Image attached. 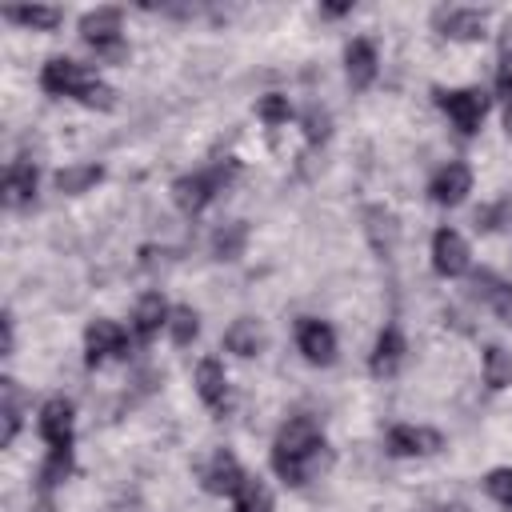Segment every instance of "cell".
I'll use <instances>...</instances> for the list:
<instances>
[{"mask_svg":"<svg viewBox=\"0 0 512 512\" xmlns=\"http://www.w3.org/2000/svg\"><path fill=\"white\" fill-rule=\"evenodd\" d=\"M320 448H324L320 424H316L312 416H292V420L280 428L276 444H272V468H276V476H280L284 484H304L308 464L320 456Z\"/></svg>","mask_w":512,"mask_h":512,"instance_id":"obj_1","label":"cell"},{"mask_svg":"<svg viewBox=\"0 0 512 512\" xmlns=\"http://www.w3.org/2000/svg\"><path fill=\"white\" fill-rule=\"evenodd\" d=\"M40 88L52 92V96H72V100H80L88 108H112L116 104V92L108 84H100L96 72H88L84 64H76L68 56H56V60L44 64Z\"/></svg>","mask_w":512,"mask_h":512,"instance_id":"obj_2","label":"cell"},{"mask_svg":"<svg viewBox=\"0 0 512 512\" xmlns=\"http://www.w3.org/2000/svg\"><path fill=\"white\" fill-rule=\"evenodd\" d=\"M232 172H236V164L228 160V164H216V168H208V172L180 176V180L172 184V200H176L184 212H200V208L220 192V184H224Z\"/></svg>","mask_w":512,"mask_h":512,"instance_id":"obj_3","label":"cell"},{"mask_svg":"<svg viewBox=\"0 0 512 512\" xmlns=\"http://www.w3.org/2000/svg\"><path fill=\"white\" fill-rule=\"evenodd\" d=\"M80 36L96 48V56L104 60H116L124 56V44H120V8H96L80 20Z\"/></svg>","mask_w":512,"mask_h":512,"instance_id":"obj_4","label":"cell"},{"mask_svg":"<svg viewBox=\"0 0 512 512\" xmlns=\"http://www.w3.org/2000/svg\"><path fill=\"white\" fill-rule=\"evenodd\" d=\"M436 104L448 112V120L464 132V136H472L476 128H480V120H484V112H488V96L480 92V88H456V92H436Z\"/></svg>","mask_w":512,"mask_h":512,"instance_id":"obj_5","label":"cell"},{"mask_svg":"<svg viewBox=\"0 0 512 512\" xmlns=\"http://www.w3.org/2000/svg\"><path fill=\"white\" fill-rule=\"evenodd\" d=\"M108 356H128V336L116 320H92L84 332V360L96 368Z\"/></svg>","mask_w":512,"mask_h":512,"instance_id":"obj_6","label":"cell"},{"mask_svg":"<svg viewBox=\"0 0 512 512\" xmlns=\"http://www.w3.org/2000/svg\"><path fill=\"white\" fill-rule=\"evenodd\" d=\"M432 264H436L440 276H460V272H468V244H464V236H460L456 228H440V232L432 236Z\"/></svg>","mask_w":512,"mask_h":512,"instance_id":"obj_7","label":"cell"},{"mask_svg":"<svg viewBox=\"0 0 512 512\" xmlns=\"http://www.w3.org/2000/svg\"><path fill=\"white\" fill-rule=\"evenodd\" d=\"M296 344L312 364H332V356H336V332L324 320H312V316H304L296 324Z\"/></svg>","mask_w":512,"mask_h":512,"instance_id":"obj_8","label":"cell"},{"mask_svg":"<svg viewBox=\"0 0 512 512\" xmlns=\"http://www.w3.org/2000/svg\"><path fill=\"white\" fill-rule=\"evenodd\" d=\"M36 428H40V436H44L48 448H72V404L60 400V396L48 400V404L40 408Z\"/></svg>","mask_w":512,"mask_h":512,"instance_id":"obj_9","label":"cell"},{"mask_svg":"<svg viewBox=\"0 0 512 512\" xmlns=\"http://www.w3.org/2000/svg\"><path fill=\"white\" fill-rule=\"evenodd\" d=\"M432 200L436 204H460L468 192H472V172H468V164H460V160H452V164H444L436 176H432Z\"/></svg>","mask_w":512,"mask_h":512,"instance_id":"obj_10","label":"cell"},{"mask_svg":"<svg viewBox=\"0 0 512 512\" xmlns=\"http://www.w3.org/2000/svg\"><path fill=\"white\" fill-rule=\"evenodd\" d=\"M440 448V432L432 428H416V424H396L388 432V452L392 456H428Z\"/></svg>","mask_w":512,"mask_h":512,"instance_id":"obj_11","label":"cell"},{"mask_svg":"<svg viewBox=\"0 0 512 512\" xmlns=\"http://www.w3.org/2000/svg\"><path fill=\"white\" fill-rule=\"evenodd\" d=\"M240 484H244V468L236 464V456L232 452H216L208 472H204V488L216 492V496H232Z\"/></svg>","mask_w":512,"mask_h":512,"instance_id":"obj_12","label":"cell"},{"mask_svg":"<svg viewBox=\"0 0 512 512\" xmlns=\"http://www.w3.org/2000/svg\"><path fill=\"white\" fill-rule=\"evenodd\" d=\"M436 28L452 40H476L484 36V12L476 8H448V12H436Z\"/></svg>","mask_w":512,"mask_h":512,"instance_id":"obj_13","label":"cell"},{"mask_svg":"<svg viewBox=\"0 0 512 512\" xmlns=\"http://www.w3.org/2000/svg\"><path fill=\"white\" fill-rule=\"evenodd\" d=\"M404 352H408V344H404L400 328L388 324V328L376 336V348H372V372H376V376H392V372L400 368Z\"/></svg>","mask_w":512,"mask_h":512,"instance_id":"obj_14","label":"cell"},{"mask_svg":"<svg viewBox=\"0 0 512 512\" xmlns=\"http://www.w3.org/2000/svg\"><path fill=\"white\" fill-rule=\"evenodd\" d=\"M472 292L492 308V312H500V316H512V284H504L496 272H488V268H480V272H472Z\"/></svg>","mask_w":512,"mask_h":512,"instance_id":"obj_15","label":"cell"},{"mask_svg":"<svg viewBox=\"0 0 512 512\" xmlns=\"http://www.w3.org/2000/svg\"><path fill=\"white\" fill-rule=\"evenodd\" d=\"M344 68H348L352 88H368L376 80V48L368 40H352L348 52H344Z\"/></svg>","mask_w":512,"mask_h":512,"instance_id":"obj_16","label":"cell"},{"mask_svg":"<svg viewBox=\"0 0 512 512\" xmlns=\"http://www.w3.org/2000/svg\"><path fill=\"white\" fill-rule=\"evenodd\" d=\"M160 324H168V304L160 300V292H148V296L136 304V312H132V332H136L140 340H148V336L160 332Z\"/></svg>","mask_w":512,"mask_h":512,"instance_id":"obj_17","label":"cell"},{"mask_svg":"<svg viewBox=\"0 0 512 512\" xmlns=\"http://www.w3.org/2000/svg\"><path fill=\"white\" fill-rule=\"evenodd\" d=\"M196 392H200V400L208 404V408H220L224 404V392H228V380H224V368H220V360H200L196 364Z\"/></svg>","mask_w":512,"mask_h":512,"instance_id":"obj_18","label":"cell"},{"mask_svg":"<svg viewBox=\"0 0 512 512\" xmlns=\"http://www.w3.org/2000/svg\"><path fill=\"white\" fill-rule=\"evenodd\" d=\"M32 192H36V168H32V160H12L8 172H4V200L8 204H24V200H32Z\"/></svg>","mask_w":512,"mask_h":512,"instance_id":"obj_19","label":"cell"},{"mask_svg":"<svg viewBox=\"0 0 512 512\" xmlns=\"http://www.w3.org/2000/svg\"><path fill=\"white\" fill-rule=\"evenodd\" d=\"M260 344H264V332H260V324H256V320H248V316L232 320V328L224 332V348H228V352H236V356H256V352H260Z\"/></svg>","mask_w":512,"mask_h":512,"instance_id":"obj_20","label":"cell"},{"mask_svg":"<svg viewBox=\"0 0 512 512\" xmlns=\"http://www.w3.org/2000/svg\"><path fill=\"white\" fill-rule=\"evenodd\" d=\"M232 512H272V492L264 480L244 476V484L232 492Z\"/></svg>","mask_w":512,"mask_h":512,"instance_id":"obj_21","label":"cell"},{"mask_svg":"<svg viewBox=\"0 0 512 512\" xmlns=\"http://www.w3.org/2000/svg\"><path fill=\"white\" fill-rule=\"evenodd\" d=\"M100 176H104V168H100V164H76V168H60V172H56V188H60V192H84V188L100 184Z\"/></svg>","mask_w":512,"mask_h":512,"instance_id":"obj_22","label":"cell"},{"mask_svg":"<svg viewBox=\"0 0 512 512\" xmlns=\"http://www.w3.org/2000/svg\"><path fill=\"white\" fill-rule=\"evenodd\" d=\"M4 16L16 20V24H28V28H44V32H52L64 20L60 8H40V4H32V8H4Z\"/></svg>","mask_w":512,"mask_h":512,"instance_id":"obj_23","label":"cell"},{"mask_svg":"<svg viewBox=\"0 0 512 512\" xmlns=\"http://www.w3.org/2000/svg\"><path fill=\"white\" fill-rule=\"evenodd\" d=\"M484 384L488 388H508L512 384V356L496 344L484 352Z\"/></svg>","mask_w":512,"mask_h":512,"instance_id":"obj_24","label":"cell"},{"mask_svg":"<svg viewBox=\"0 0 512 512\" xmlns=\"http://www.w3.org/2000/svg\"><path fill=\"white\" fill-rule=\"evenodd\" d=\"M244 240H248V228L236 220V224H224L216 236H212V252L220 256V260H236L240 252H244Z\"/></svg>","mask_w":512,"mask_h":512,"instance_id":"obj_25","label":"cell"},{"mask_svg":"<svg viewBox=\"0 0 512 512\" xmlns=\"http://www.w3.org/2000/svg\"><path fill=\"white\" fill-rule=\"evenodd\" d=\"M4 388V432H0V444H12L16 432H20V392H16V380H0Z\"/></svg>","mask_w":512,"mask_h":512,"instance_id":"obj_26","label":"cell"},{"mask_svg":"<svg viewBox=\"0 0 512 512\" xmlns=\"http://www.w3.org/2000/svg\"><path fill=\"white\" fill-rule=\"evenodd\" d=\"M72 468V448H48V460L40 468V488H56Z\"/></svg>","mask_w":512,"mask_h":512,"instance_id":"obj_27","label":"cell"},{"mask_svg":"<svg viewBox=\"0 0 512 512\" xmlns=\"http://www.w3.org/2000/svg\"><path fill=\"white\" fill-rule=\"evenodd\" d=\"M168 332H172L176 344H192L196 332H200V316L192 308H172L168 312Z\"/></svg>","mask_w":512,"mask_h":512,"instance_id":"obj_28","label":"cell"},{"mask_svg":"<svg viewBox=\"0 0 512 512\" xmlns=\"http://www.w3.org/2000/svg\"><path fill=\"white\" fill-rule=\"evenodd\" d=\"M484 492H488L496 504L512 508V468H492V472L484 476Z\"/></svg>","mask_w":512,"mask_h":512,"instance_id":"obj_29","label":"cell"},{"mask_svg":"<svg viewBox=\"0 0 512 512\" xmlns=\"http://www.w3.org/2000/svg\"><path fill=\"white\" fill-rule=\"evenodd\" d=\"M256 112H260V120H264V124H284V120L292 116L288 96H276V92H272V96H264V100L256 104Z\"/></svg>","mask_w":512,"mask_h":512,"instance_id":"obj_30","label":"cell"},{"mask_svg":"<svg viewBox=\"0 0 512 512\" xmlns=\"http://www.w3.org/2000/svg\"><path fill=\"white\" fill-rule=\"evenodd\" d=\"M304 132H308V140L316 144V140H324V136H328V120H324V116H316V112H308V128H304Z\"/></svg>","mask_w":512,"mask_h":512,"instance_id":"obj_31","label":"cell"},{"mask_svg":"<svg viewBox=\"0 0 512 512\" xmlns=\"http://www.w3.org/2000/svg\"><path fill=\"white\" fill-rule=\"evenodd\" d=\"M324 12H328V16H344V12H348V4H328Z\"/></svg>","mask_w":512,"mask_h":512,"instance_id":"obj_32","label":"cell"}]
</instances>
